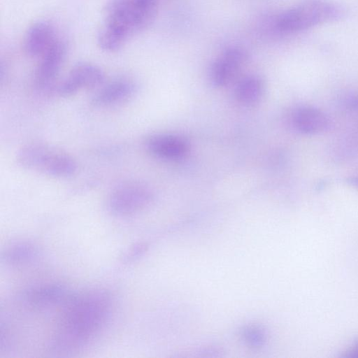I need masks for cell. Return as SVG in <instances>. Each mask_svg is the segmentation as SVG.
<instances>
[{
  "label": "cell",
  "instance_id": "obj_1",
  "mask_svg": "<svg viewBox=\"0 0 358 358\" xmlns=\"http://www.w3.org/2000/svg\"><path fill=\"white\" fill-rule=\"evenodd\" d=\"M50 347L66 352L86 345L103 327L111 308L110 294L93 289L69 296L65 301Z\"/></svg>",
  "mask_w": 358,
  "mask_h": 358
},
{
  "label": "cell",
  "instance_id": "obj_2",
  "mask_svg": "<svg viewBox=\"0 0 358 358\" xmlns=\"http://www.w3.org/2000/svg\"><path fill=\"white\" fill-rule=\"evenodd\" d=\"M157 4L158 0H111L99 34L100 48L109 52L119 50L131 35L152 22Z\"/></svg>",
  "mask_w": 358,
  "mask_h": 358
},
{
  "label": "cell",
  "instance_id": "obj_3",
  "mask_svg": "<svg viewBox=\"0 0 358 358\" xmlns=\"http://www.w3.org/2000/svg\"><path fill=\"white\" fill-rule=\"evenodd\" d=\"M344 12L340 4L331 0H301L273 17L270 29L278 35L294 34L336 20Z\"/></svg>",
  "mask_w": 358,
  "mask_h": 358
},
{
  "label": "cell",
  "instance_id": "obj_4",
  "mask_svg": "<svg viewBox=\"0 0 358 358\" xmlns=\"http://www.w3.org/2000/svg\"><path fill=\"white\" fill-rule=\"evenodd\" d=\"M17 164L22 168L54 178H69L75 174L78 166L66 152L46 144L28 143L16 155Z\"/></svg>",
  "mask_w": 358,
  "mask_h": 358
},
{
  "label": "cell",
  "instance_id": "obj_5",
  "mask_svg": "<svg viewBox=\"0 0 358 358\" xmlns=\"http://www.w3.org/2000/svg\"><path fill=\"white\" fill-rule=\"evenodd\" d=\"M152 199V194L144 184L127 182L112 191L108 197L106 206L112 215L123 217L144 209Z\"/></svg>",
  "mask_w": 358,
  "mask_h": 358
},
{
  "label": "cell",
  "instance_id": "obj_6",
  "mask_svg": "<svg viewBox=\"0 0 358 358\" xmlns=\"http://www.w3.org/2000/svg\"><path fill=\"white\" fill-rule=\"evenodd\" d=\"M248 59V55L243 48L236 46L227 48L210 66V83L217 87L228 85L240 72Z\"/></svg>",
  "mask_w": 358,
  "mask_h": 358
},
{
  "label": "cell",
  "instance_id": "obj_7",
  "mask_svg": "<svg viewBox=\"0 0 358 358\" xmlns=\"http://www.w3.org/2000/svg\"><path fill=\"white\" fill-rule=\"evenodd\" d=\"M105 81L103 71L96 65L82 63L75 66L55 91L61 96H70L83 89L101 86Z\"/></svg>",
  "mask_w": 358,
  "mask_h": 358
},
{
  "label": "cell",
  "instance_id": "obj_8",
  "mask_svg": "<svg viewBox=\"0 0 358 358\" xmlns=\"http://www.w3.org/2000/svg\"><path fill=\"white\" fill-rule=\"evenodd\" d=\"M66 44L59 38L40 58L34 83L39 90H49L58 74L66 56Z\"/></svg>",
  "mask_w": 358,
  "mask_h": 358
},
{
  "label": "cell",
  "instance_id": "obj_9",
  "mask_svg": "<svg viewBox=\"0 0 358 358\" xmlns=\"http://www.w3.org/2000/svg\"><path fill=\"white\" fill-rule=\"evenodd\" d=\"M145 145L155 157L165 159H178L188 152L189 146L182 137L168 134H155L150 136Z\"/></svg>",
  "mask_w": 358,
  "mask_h": 358
},
{
  "label": "cell",
  "instance_id": "obj_10",
  "mask_svg": "<svg viewBox=\"0 0 358 358\" xmlns=\"http://www.w3.org/2000/svg\"><path fill=\"white\" fill-rule=\"evenodd\" d=\"M59 38L51 24L45 21L38 22L27 30L24 40V49L29 56L40 57Z\"/></svg>",
  "mask_w": 358,
  "mask_h": 358
},
{
  "label": "cell",
  "instance_id": "obj_11",
  "mask_svg": "<svg viewBox=\"0 0 358 358\" xmlns=\"http://www.w3.org/2000/svg\"><path fill=\"white\" fill-rule=\"evenodd\" d=\"M103 85L92 99L96 106L106 107L122 103L131 98L136 90L134 82L127 78H117Z\"/></svg>",
  "mask_w": 358,
  "mask_h": 358
},
{
  "label": "cell",
  "instance_id": "obj_12",
  "mask_svg": "<svg viewBox=\"0 0 358 358\" xmlns=\"http://www.w3.org/2000/svg\"><path fill=\"white\" fill-rule=\"evenodd\" d=\"M291 122L294 129L303 134H318L327 130L329 126V120L322 110L307 106L294 110Z\"/></svg>",
  "mask_w": 358,
  "mask_h": 358
},
{
  "label": "cell",
  "instance_id": "obj_13",
  "mask_svg": "<svg viewBox=\"0 0 358 358\" xmlns=\"http://www.w3.org/2000/svg\"><path fill=\"white\" fill-rule=\"evenodd\" d=\"M23 300L34 307L55 305L67 299L65 289L57 285H45L30 288L22 294Z\"/></svg>",
  "mask_w": 358,
  "mask_h": 358
},
{
  "label": "cell",
  "instance_id": "obj_14",
  "mask_svg": "<svg viewBox=\"0 0 358 358\" xmlns=\"http://www.w3.org/2000/svg\"><path fill=\"white\" fill-rule=\"evenodd\" d=\"M264 84L257 76H248L241 79L237 84L235 96L237 101L245 106L257 103L263 96Z\"/></svg>",
  "mask_w": 358,
  "mask_h": 358
},
{
  "label": "cell",
  "instance_id": "obj_15",
  "mask_svg": "<svg viewBox=\"0 0 358 358\" xmlns=\"http://www.w3.org/2000/svg\"><path fill=\"white\" fill-rule=\"evenodd\" d=\"M37 255L34 245L27 241L12 243L3 253L6 262L11 264H22L31 261Z\"/></svg>",
  "mask_w": 358,
  "mask_h": 358
},
{
  "label": "cell",
  "instance_id": "obj_16",
  "mask_svg": "<svg viewBox=\"0 0 358 358\" xmlns=\"http://www.w3.org/2000/svg\"><path fill=\"white\" fill-rule=\"evenodd\" d=\"M341 103L348 110L358 112V92L348 94L343 97Z\"/></svg>",
  "mask_w": 358,
  "mask_h": 358
},
{
  "label": "cell",
  "instance_id": "obj_17",
  "mask_svg": "<svg viewBox=\"0 0 358 358\" xmlns=\"http://www.w3.org/2000/svg\"><path fill=\"white\" fill-rule=\"evenodd\" d=\"M348 356L350 357H358V347L355 348Z\"/></svg>",
  "mask_w": 358,
  "mask_h": 358
},
{
  "label": "cell",
  "instance_id": "obj_18",
  "mask_svg": "<svg viewBox=\"0 0 358 358\" xmlns=\"http://www.w3.org/2000/svg\"><path fill=\"white\" fill-rule=\"evenodd\" d=\"M348 182L351 183L353 185L358 187V177L352 178L348 180Z\"/></svg>",
  "mask_w": 358,
  "mask_h": 358
}]
</instances>
